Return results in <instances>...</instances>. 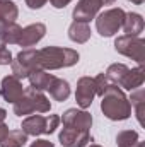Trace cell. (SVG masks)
<instances>
[{
	"instance_id": "6",
	"label": "cell",
	"mask_w": 145,
	"mask_h": 147,
	"mask_svg": "<svg viewBox=\"0 0 145 147\" xmlns=\"http://www.w3.org/2000/svg\"><path fill=\"white\" fill-rule=\"evenodd\" d=\"M114 46H116V50L119 53H123L126 57H132L137 62L144 60V53H145L144 39H138V38H133V36H123L116 39Z\"/></svg>"
},
{
	"instance_id": "1",
	"label": "cell",
	"mask_w": 145,
	"mask_h": 147,
	"mask_svg": "<svg viewBox=\"0 0 145 147\" xmlns=\"http://www.w3.org/2000/svg\"><path fill=\"white\" fill-rule=\"evenodd\" d=\"M79 62V53L70 48H55L48 46L43 50H38L36 53V63L38 70H53V69H62V67H70Z\"/></svg>"
},
{
	"instance_id": "30",
	"label": "cell",
	"mask_w": 145,
	"mask_h": 147,
	"mask_svg": "<svg viewBox=\"0 0 145 147\" xmlns=\"http://www.w3.org/2000/svg\"><path fill=\"white\" fill-rule=\"evenodd\" d=\"M133 2H135V3H142L144 0H133Z\"/></svg>"
},
{
	"instance_id": "15",
	"label": "cell",
	"mask_w": 145,
	"mask_h": 147,
	"mask_svg": "<svg viewBox=\"0 0 145 147\" xmlns=\"http://www.w3.org/2000/svg\"><path fill=\"white\" fill-rule=\"evenodd\" d=\"M68 36L72 41H77V43H85L89 36H91V29H89V26H87V22H79V21H75L72 26H70V29H68Z\"/></svg>"
},
{
	"instance_id": "8",
	"label": "cell",
	"mask_w": 145,
	"mask_h": 147,
	"mask_svg": "<svg viewBox=\"0 0 145 147\" xmlns=\"http://www.w3.org/2000/svg\"><path fill=\"white\" fill-rule=\"evenodd\" d=\"M24 94V89H22V84L17 77L14 75H9L2 80V87H0V96L5 99V101H10V103H15L19 98H22Z\"/></svg>"
},
{
	"instance_id": "27",
	"label": "cell",
	"mask_w": 145,
	"mask_h": 147,
	"mask_svg": "<svg viewBox=\"0 0 145 147\" xmlns=\"http://www.w3.org/2000/svg\"><path fill=\"white\" fill-rule=\"evenodd\" d=\"M7 134H9V128H7V127L0 121V142L5 139V135H7Z\"/></svg>"
},
{
	"instance_id": "16",
	"label": "cell",
	"mask_w": 145,
	"mask_h": 147,
	"mask_svg": "<svg viewBox=\"0 0 145 147\" xmlns=\"http://www.w3.org/2000/svg\"><path fill=\"white\" fill-rule=\"evenodd\" d=\"M29 80H31V87L36 89V91H43V89H48L50 82L53 80V75L51 74H46L44 70H34L29 75Z\"/></svg>"
},
{
	"instance_id": "20",
	"label": "cell",
	"mask_w": 145,
	"mask_h": 147,
	"mask_svg": "<svg viewBox=\"0 0 145 147\" xmlns=\"http://www.w3.org/2000/svg\"><path fill=\"white\" fill-rule=\"evenodd\" d=\"M0 19L5 22H14L17 19V7L14 2L0 0Z\"/></svg>"
},
{
	"instance_id": "11",
	"label": "cell",
	"mask_w": 145,
	"mask_h": 147,
	"mask_svg": "<svg viewBox=\"0 0 145 147\" xmlns=\"http://www.w3.org/2000/svg\"><path fill=\"white\" fill-rule=\"evenodd\" d=\"M101 5H103L101 0H80L73 10V19L79 22H87L96 16V12L101 9Z\"/></svg>"
},
{
	"instance_id": "12",
	"label": "cell",
	"mask_w": 145,
	"mask_h": 147,
	"mask_svg": "<svg viewBox=\"0 0 145 147\" xmlns=\"http://www.w3.org/2000/svg\"><path fill=\"white\" fill-rule=\"evenodd\" d=\"M44 33H46L44 24H31V26H28L26 29L21 31L17 45H21V46H33L44 36Z\"/></svg>"
},
{
	"instance_id": "3",
	"label": "cell",
	"mask_w": 145,
	"mask_h": 147,
	"mask_svg": "<svg viewBox=\"0 0 145 147\" xmlns=\"http://www.w3.org/2000/svg\"><path fill=\"white\" fill-rule=\"evenodd\" d=\"M33 111H38V113L50 111V101L44 94H41L39 91L29 87V89L24 91L22 98H19L14 103V113L22 116V115H29Z\"/></svg>"
},
{
	"instance_id": "17",
	"label": "cell",
	"mask_w": 145,
	"mask_h": 147,
	"mask_svg": "<svg viewBox=\"0 0 145 147\" xmlns=\"http://www.w3.org/2000/svg\"><path fill=\"white\" fill-rule=\"evenodd\" d=\"M28 142V134H24L22 130H14L9 132L5 135V139L0 142L2 147H22Z\"/></svg>"
},
{
	"instance_id": "5",
	"label": "cell",
	"mask_w": 145,
	"mask_h": 147,
	"mask_svg": "<svg viewBox=\"0 0 145 147\" xmlns=\"http://www.w3.org/2000/svg\"><path fill=\"white\" fill-rule=\"evenodd\" d=\"M123 19H125V12L121 9H109L106 12H103L96 21L99 34L101 36H113L121 28Z\"/></svg>"
},
{
	"instance_id": "9",
	"label": "cell",
	"mask_w": 145,
	"mask_h": 147,
	"mask_svg": "<svg viewBox=\"0 0 145 147\" xmlns=\"http://www.w3.org/2000/svg\"><path fill=\"white\" fill-rule=\"evenodd\" d=\"M96 94V86H94V79L89 77H82L77 84V105L80 108H87L92 103V98Z\"/></svg>"
},
{
	"instance_id": "7",
	"label": "cell",
	"mask_w": 145,
	"mask_h": 147,
	"mask_svg": "<svg viewBox=\"0 0 145 147\" xmlns=\"http://www.w3.org/2000/svg\"><path fill=\"white\" fill-rule=\"evenodd\" d=\"M91 140L89 132L85 130H79L68 125H63V130L60 134V142L65 147H84Z\"/></svg>"
},
{
	"instance_id": "31",
	"label": "cell",
	"mask_w": 145,
	"mask_h": 147,
	"mask_svg": "<svg viewBox=\"0 0 145 147\" xmlns=\"http://www.w3.org/2000/svg\"><path fill=\"white\" fill-rule=\"evenodd\" d=\"M91 147H99V146H91Z\"/></svg>"
},
{
	"instance_id": "19",
	"label": "cell",
	"mask_w": 145,
	"mask_h": 147,
	"mask_svg": "<svg viewBox=\"0 0 145 147\" xmlns=\"http://www.w3.org/2000/svg\"><path fill=\"white\" fill-rule=\"evenodd\" d=\"M128 67H125L123 63H114V65H111L108 69V77L109 82H114V84H123V80H125V77H126V74H128Z\"/></svg>"
},
{
	"instance_id": "26",
	"label": "cell",
	"mask_w": 145,
	"mask_h": 147,
	"mask_svg": "<svg viewBox=\"0 0 145 147\" xmlns=\"http://www.w3.org/2000/svg\"><path fill=\"white\" fill-rule=\"evenodd\" d=\"M31 147H53V144L48 142V140H36Z\"/></svg>"
},
{
	"instance_id": "25",
	"label": "cell",
	"mask_w": 145,
	"mask_h": 147,
	"mask_svg": "<svg viewBox=\"0 0 145 147\" xmlns=\"http://www.w3.org/2000/svg\"><path fill=\"white\" fill-rule=\"evenodd\" d=\"M50 2H51V5H53V7H56V9H62V7H65V5H67L70 0H50Z\"/></svg>"
},
{
	"instance_id": "29",
	"label": "cell",
	"mask_w": 145,
	"mask_h": 147,
	"mask_svg": "<svg viewBox=\"0 0 145 147\" xmlns=\"http://www.w3.org/2000/svg\"><path fill=\"white\" fill-rule=\"evenodd\" d=\"M114 0H101V3H104V5H108V3H113Z\"/></svg>"
},
{
	"instance_id": "22",
	"label": "cell",
	"mask_w": 145,
	"mask_h": 147,
	"mask_svg": "<svg viewBox=\"0 0 145 147\" xmlns=\"http://www.w3.org/2000/svg\"><path fill=\"white\" fill-rule=\"evenodd\" d=\"M94 86H96V94H101V96H103V94L106 92V89L111 86V82H109V79L104 74H99V75L94 79Z\"/></svg>"
},
{
	"instance_id": "4",
	"label": "cell",
	"mask_w": 145,
	"mask_h": 147,
	"mask_svg": "<svg viewBox=\"0 0 145 147\" xmlns=\"http://www.w3.org/2000/svg\"><path fill=\"white\" fill-rule=\"evenodd\" d=\"M60 118L56 115L50 116H41V115H33L22 121V132L28 135H39V134H51L58 127Z\"/></svg>"
},
{
	"instance_id": "13",
	"label": "cell",
	"mask_w": 145,
	"mask_h": 147,
	"mask_svg": "<svg viewBox=\"0 0 145 147\" xmlns=\"http://www.w3.org/2000/svg\"><path fill=\"white\" fill-rule=\"evenodd\" d=\"M121 26H123L126 36H137L144 29V19L138 14H125V19H123Z\"/></svg>"
},
{
	"instance_id": "18",
	"label": "cell",
	"mask_w": 145,
	"mask_h": 147,
	"mask_svg": "<svg viewBox=\"0 0 145 147\" xmlns=\"http://www.w3.org/2000/svg\"><path fill=\"white\" fill-rule=\"evenodd\" d=\"M142 82H144V72H142V69H135V70H128L123 84H121V87L132 91L135 87H140Z\"/></svg>"
},
{
	"instance_id": "24",
	"label": "cell",
	"mask_w": 145,
	"mask_h": 147,
	"mask_svg": "<svg viewBox=\"0 0 145 147\" xmlns=\"http://www.w3.org/2000/svg\"><path fill=\"white\" fill-rule=\"evenodd\" d=\"M26 3L31 7V9H39L46 3V0H26Z\"/></svg>"
},
{
	"instance_id": "2",
	"label": "cell",
	"mask_w": 145,
	"mask_h": 147,
	"mask_svg": "<svg viewBox=\"0 0 145 147\" xmlns=\"http://www.w3.org/2000/svg\"><path fill=\"white\" fill-rule=\"evenodd\" d=\"M101 108L109 120H126L132 113V105L128 103L125 94L113 84L103 94Z\"/></svg>"
},
{
	"instance_id": "23",
	"label": "cell",
	"mask_w": 145,
	"mask_h": 147,
	"mask_svg": "<svg viewBox=\"0 0 145 147\" xmlns=\"http://www.w3.org/2000/svg\"><path fill=\"white\" fill-rule=\"evenodd\" d=\"M3 45H5V43L0 41V65H9V63L12 62V55H10V51H9Z\"/></svg>"
},
{
	"instance_id": "10",
	"label": "cell",
	"mask_w": 145,
	"mask_h": 147,
	"mask_svg": "<svg viewBox=\"0 0 145 147\" xmlns=\"http://www.w3.org/2000/svg\"><path fill=\"white\" fill-rule=\"evenodd\" d=\"M63 125H68V127H73V128L89 132V128L92 125V116L87 111L68 110L63 115Z\"/></svg>"
},
{
	"instance_id": "21",
	"label": "cell",
	"mask_w": 145,
	"mask_h": 147,
	"mask_svg": "<svg viewBox=\"0 0 145 147\" xmlns=\"http://www.w3.org/2000/svg\"><path fill=\"white\" fill-rule=\"evenodd\" d=\"M116 140H118V147H133L138 142V135L137 132L128 130V132H121Z\"/></svg>"
},
{
	"instance_id": "28",
	"label": "cell",
	"mask_w": 145,
	"mask_h": 147,
	"mask_svg": "<svg viewBox=\"0 0 145 147\" xmlns=\"http://www.w3.org/2000/svg\"><path fill=\"white\" fill-rule=\"evenodd\" d=\"M5 116H7V113H5V110H2V108H0V121H2V120H3Z\"/></svg>"
},
{
	"instance_id": "14",
	"label": "cell",
	"mask_w": 145,
	"mask_h": 147,
	"mask_svg": "<svg viewBox=\"0 0 145 147\" xmlns=\"http://www.w3.org/2000/svg\"><path fill=\"white\" fill-rule=\"evenodd\" d=\"M48 91L53 96V99H56V101H65L70 96V86H68V82L63 80V79H56V77H53V80L50 82Z\"/></svg>"
}]
</instances>
